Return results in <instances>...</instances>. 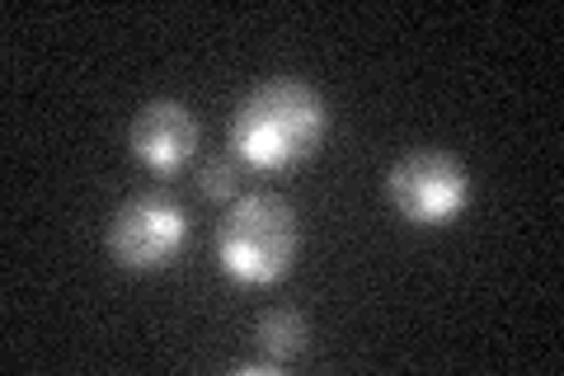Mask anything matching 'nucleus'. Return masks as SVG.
I'll use <instances>...</instances> for the list:
<instances>
[{
	"label": "nucleus",
	"mask_w": 564,
	"mask_h": 376,
	"mask_svg": "<svg viewBox=\"0 0 564 376\" xmlns=\"http://www.w3.org/2000/svg\"><path fill=\"white\" fill-rule=\"evenodd\" d=\"M193 151H198V122H193V114L184 109V104H147V109L137 114L132 122V155L141 160L147 170L155 174H174L184 170Z\"/></svg>",
	"instance_id": "obj_5"
},
{
	"label": "nucleus",
	"mask_w": 564,
	"mask_h": 376,
	"mask_svg": "<svg viewBox=\"0 0 564 376\" xmlns=\"http://www.w3.org/2000/svg\"><path fill=\"white\" fill-rule=\"evenodd\" d=\"M254 339H259L263 357H269V367H288L292 357L306 348V320L296 311H269L259 320Z\"/></svg>",
	"instance_id": "obj_6"
},
{
	"label": "nucleus",
	"mask_w": 564,
	"mask_h": 376,
	"mask_svg": "<svg viewBox=\"0 0 564 376\" xmlns=\"http://www.w3.org/2000/svg\"><path fill=\"white\" fill-rule=\"evenodd\" d=\"M470 184L462 165L443 151H414L391 170V203L419 226L447 222L466 207Z\"/></svg>",
	"instance_id": "obj_3"
},
{
	"label": "nucleus",
	"mask_w": 564,
	"mask_h": 376,
	"mask_svg": "<svg viewBox=\"0 0 564 376\" xmlns=\"http://www.w3.org/2000/svg\"><path fill=\"white\" fill-rule=\"evenodd\" d=\"M198 189L207 193L212 203L236 198V189H240V155H217V160H207L203 174H198Z\"/></svg>",
	"instance_id": "obj_7"
},
{
	"label": "nucleus",
	"mask_w": 564,
	"mask_h": 376,
	"mask_svg": "<svg viewBox=\"0 0 564 376\" xmlns=\"http://www.w3.org/2000/svg\"><path fill=\"white\" fill-rule=\"evenodd\" d=\"M325 132V104L306 85L278 80L254 89L236 114V155L254 170L296 165Z\"/></svg>",
	"instance_id": "obj_1"
},
{
	"label": "nucleus",
	"mask_w": 564,
	"mask_h": 376,
	"mask_svg": "<svg viewBox=\"0 0 564 376\" xmlns=\"http://www.w3.org/2000/svg\"><path fill=\"white\" fill-rule=\"evenodd\" d=\"M188 236V222L180 203L161 198V193H141L128 207H118L109 226V249L122 268H161L165 259L180 255Z\"/></svg>",
	"instance_id": "obj_4"
},
{
	"label": "nucleus",
	"mask_w": 564,
	"mask_h": 376,
	"mask_svg": "<svg viewBox=\"0 0 564 376\" xmlns=\"http://www.w3.org/2000/svg\"><path fill=\"white\" fill-rule=\"evenodd\" d=\"M217 255L226 273L254 288H269L292 268L296 255V217L273 193H250L240 198L217 230Z\"/></svg>",
	"instance_id": "obj_2"
}]
</instances>
